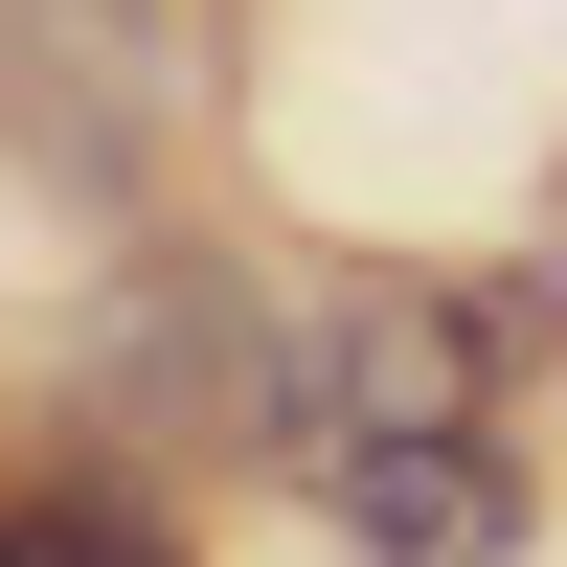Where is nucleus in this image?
<instances>
[{
	"mask_svg": "<svg viewBox=\"0 0 567 567\" xmlns=\"http://www.w3.org/2000/svg\"><path fill=\"white\" fill-rule=\"evenodd\" d=\"M0 567H159V523H136V499H0Z\"/></svg>",
	"mask_w": 567,
	"mask_h": 567,
	"instance_id": "obj_2",
	"label": "nucleus"
},
{
	"mask_svg": "<svg viewBox=\"0 0 567 567\" xmlns=\"http://www.w3.org/2000/svg\"><path fill=\"white\" fill-rule=\"evenodd\" d=\"M296 477L341 499V545H363V567H499V545H523V477H499V432H477V409H386V432H318Z\"/></svg>",
	"mask_w": 567,
	"mask_h": 567,
	"instance_id": "obj_1",
	"label": "nucleus"
}]
</instances>
